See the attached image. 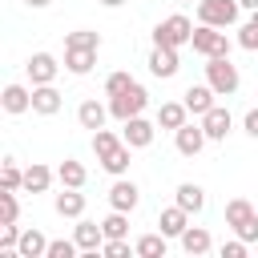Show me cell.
Returning a JSON list of instances; mask_svg holds the SVG:
<instances>
[{
  "mask_svg": "<svg viewBox=\"0 0 258 258\" xmlns=\"http://www.w3.org/2000/svg\"><path fill=\"white\" fill-rule=\"evenodd\" d=\"M113 113H109V105H101V101H81V109H77V121H81V129H105V121H109Z\"/></svg>",
  "mask_w": 258,
  "mask_h": 258,
  "instance_id": "obj_19",
  "label": "cell"
},
{
  "mask_svg": "<svg viewBox=\"0 0 258 258\" xmlns=\"http://www.w3.org/2000/svg\"><path fill=\"white\" fill-rule=\"evenodd\" d=\"M246 246H250V242H242V238L234 234L230 242H222V258H246Z\"/></svg>",
  "mask_w": 258,
  "mask_h": 258,
  "instance_id": "obj_39",
  "label": "cell"
},
{
  "mask_svg": "<svg viewBox=\"0 0 258 258\" xmlns=\"http://www.w3.org/2000/svg\"><path fill=\"white\" fill-rule=\"evenodd\" d=\"M185 117H189L185 101H165V105L157 109V129H169V133H177V129L185 125Z\"/></svg>",
  "mask_w": 258,
  "mask_h": 258,
  "instance_id": "obj_22",
  "label": "cell"
},
{
  "mask_svg": "<svg viewBox=\"0 0 258 258\" xmlns=\"http://www.w3.org/2000/svg\"><path fill=\"white\" fill-rule=\"evenodd\" d=\"M24 4H28V8H48L52 0H24Z\"/></svg>",
  "mask_w": 258,
  "mask_h": 258,
  "instance_id": "obj_42",
  "label": "cell"
},
{
  "mask_svg": "<svg viewBox=\"0 0 258 258\" xmlns=\"http://www.w3.org/2000/svg\"><path fill=\"white\" fill-rule=\"evenodd\" d=\"M0 105H4V113L20 117V113H28V109H32V89H24V85H4Z\"/></svg>",
  "mask_w": 258,
  "mask_h": 258,
  "instance_id": "obj_16",
  "label": "cell"
},
{
  "mask_svg": "<svg viewBox=\"0 0 258 258\" xmlns=\"http://www.w3.org/2000/svg\"><path fill=\"white\" fill-rule=\"evenodd\" d=\"M133 250H137V258H165V234H141L137 242H133Z\"/></svg>",
  "mask_w": 258,
  "mask_h": 258,
  "instance_id": "obj_28",
  "label": "cell"
},
{
  "mask_svg": "<svg viewBox=\"0 0 258 258\" xmlns=\"http://www.w3.org/2000/svg\"><path fill=\"white\" fill-rule=\"evenodd\" d=\"M64 44H73V48H101V32H93V28H77V32L64 36Z\"/></svg>",
  "mask_w": 258,
  "mask_h": 258,
  "instance_id": "obj_32",
  "label": "cell"
},
{
  "mask_svg": "<svg viewBox=\"0 0 258 258\" xmlns=\"http://www.w3.org/2000/svg\"><path fill=\"white\" fill-rule=\"evenodd\" d=\"M121 141H125V137H117L113 129H93V153H97V161H101L105 153H113Z\"/></svg>",
  "mask_w": 258,
  "mask_h": 258,
  "instance_id": "obj_29",
  "label": "cell"
},
{
  "mask_svg": "<svg viewBox=\"0 0 258 258\" xmlns=\"http://www.w3.org/2000/svg\"><path fill=\"white\" fill-rule=\"evenodd\" d=\"M177 4H194V0H177Z\"/></svg>",
  "mask_w": 258,
  "mask_h": 258,
  "instance_id": "obj_44",
  "label": "cell"
},
{
  "mask_svg": "<svg viewBox=\"0 0 258 258\" xmlns=\"http://www.w3.org/2000/svg\"><path fill=\"white\" fill-rule=\"evenodd\" d=\"M121 137H125V145H133V149H149V145H153V137H157V121H145V117L137 113V117H129V121H125Z\"/></svg>",
  "mask_w": 258,
  "mask_h": 258,
  "instance_id": "obj_7",
  "label": "cell"
},
{
  "mask_svg": "<svg viewBox=\"0 0 258 258\" xmlns=\"http://www.w3.org/2000/svg\"><path fill=\"white\" fill-rule=\"evenodd\" d=\"M242 129H246V133H250V137L258 141V109H250V113L242 117Z\"/></svg>",
  "mask_w": 258,
  "mask_h": 258,
  "instance_id": "obj_40",
  "label": "cell"
},
{
  "mask_svg": "<svg viewBox=\"0 0 258 258\" xmlns=\"http://www.w3.org/2000/svg\"><path fill=\"white\" fill-rule=\"evenodd\" d=\"M101 4H105V8H121L125 0H101Z\"/></svg>",
  "mask_w": 258,
  "mask_h": 258,
  "instance_id": "obj_43",
  "label": "cell"
},
{
  "mask_svg": "<svg viewBox=\"0 0 258 258\" xmlns=\"http://www.w3.org/2000/svg\"><path fill=\"white\" fill-rule=\"evenodd\" d=\"M238 44H242L246 52H258V24H250V20H246V24L238 28Z\"/></svg>",
  "mask_w": 258,
  "mask_h": 258,
  "instance_id": "obj_38",
  "label": "cell"
},
{
  "mask_svg": "<svg viewBox=\"0 0 258 258\" xmlns=\"http://www.w3.org/2000/svg\"><path fill=\"white\" fill-rule=\"evenodd\" d=\"M77 238H56V242H48V254L44 258H77Z\"/></svg>",
  "mask_w": 258,
  "mask_h": 258,
  "instance_id": "obj_35",
  "label": "cell"
},
{
  "mask_svg": "<svg viewBox=\"0 0 258 258\" xmlns=\"http://www.w3.org/2000/svg\"><path fill=\"white\" fill-rule=\"evenodd\" d=\"M56 181L69 185V189H81V185L89 181V173H85V165H81L77 157H64V161L56 165Z\"/></svg>",
  "mask_w": 258,
  "mask_h": 258,
  "instance_id": "obj_25",
  "label": "cell"
},
{
  "mask_svg": "<svg viewBox=\"0 0 258 258\" xmlns=\"http://www.w3.org/2000/svg\"><path fill=\"white\" fill-rule=\"evenodd\" d=\"M137 202H141V189H137L129 177H117V181L109 185V206H113V210L133 214V210H137Z\"/></svg>",
  "mask_w": 258,
  "mask_h": 258,
  "instance_id": "obj_13",
  "label": "cell"
},
{
  "mask_svg": "<svg viewBox=\"0 0 258 258\" xmlns=\"http://www.w3.org/2000/svg\"><path fill=\"white\" fill-rule=\"evenodd\" d=\"M189 40H194V24H189V16H181V12H173V16H165V20L153 24V44L181 48V44H189Z\"/></svg>",
  "mask_w": 258,
  "mask_h": 258,
  "instance_id": "obj_3",
  "label": "cell"
},
{
  "mask_svg": "<svg viewBox=\"0 0 258 258\" xmlns=\"http://www.w3.org/2000/svg\"><path fill=\"white\" fill-rule=\"evenodd\" d=\"M238 16H242L238 0H198V24L230 28V24H238Z\"/></svg>",
  "mask_w": 258,
  "mask_h": 258,
  "instance_id": "obj_4",
  "label": "cell"
},
{
  "mask_svg": "<svg viewBox=\"0 0 258 258\" xmlns=\"http://www.w3.org/2000/svg\"><path fill=\"white\" fill-rule=\"evenodd\" d=\"M16 250H20V258H44V254H48V238H44L36 226H32V230H20V246H16Z\"/></svg>",
  "mask_w": 258,
  "mask_h": 258,
  "instance_id": "obj_26",
  "label": "cell"
},
{
  "mask_svg": "<svg viewBox=\"0 0 258 258\" xmlns=\"http://www.w3.org/2000/svg\"><path fill=\"white\" fill-rule=\"evenodd\" d=\"M0 185H4V189H24V169H20L12 157H8L4 169H0Z\"/></svg>",
  "mask_w": 258,
  "mask_h": 258,
  "instance_id": "obj_33",
  "label": "cell"
},
{
  "mask_svg": "<svg viewBox=\"0 0 258 258\" xmlns=\"http://www.w3.org/2000/svg\"><path fill=\"white\" fill-rule=\"evenodd\" d=\"M73 238H77L81 254H97V250L105 246V230H101V222H89V218H77Z\"/></svg>",
  "mask_w": 258,
  "mask_h": 258,
  "instance_id": "obj_11",
  "label": "cell"
},
{
  "mask_svg": "<svg viewBox=\"0 0 258 258\" xmlns=\"http://www.w3.org/2000/svg\"><path fill=\"white\" fill-rule=\"evenodd\" d=\"M226 226L242 238V242H258V210L246 198H230L226 202Z\"/></svg>",
  "mask_w": 258,
  "mask_h": 258,
  "instance_id": "obj_1",
  "label": "cell"
},
{
  "mask_svg": "<svg viewBox=\"0 0 258 258\" xmlns=\"http://www.w3.org/2000/svg\"><path fill=\"white\" fill-rule=\"evenodd\" d=\"M202 129H206V137H210V141H226V137H230V129H234V117H230V109L214 105L210 113H202Z\"/></svg>",
  "mask_w": 258,
  "mask_h": 258,
  "instance_id": "obj_12",
  "label": "cell"
},
{
  "mask_svg": "<svg viewBox=\"0 0 258 258\" xmlns=\"http://www.w3.org/2000/svg\"><path fill=\"white\" fill-rule=\"evenodd\" d=\"M206 141H210V137H206V129H202V125H189V121L173 133V145H177V153H181V157H198V153L206 149Z\"/></svg>",
  "mask_w": 258,
  "mask_h": 258,
  "instance_id": "obj_10",
  "label": "cell"
},
{
  "mask_svg": "<svg viewBox=\"0 0 258 258\" xmlns=\"http://www.w3.org/2000/svg\"><path fill=\"white\" fill-rule=\"evenodd\" d=\"M24 69H28V81H32V85H52L56 73H60V64H56L52 52H32Z\"/></svg>",
  "mask_w": 258,
  "mask_h": 258,
  "instance_id": "obj_9",
  "label": "cell"
},
{
  "mask_svg": "<svg viewBox=\"0 0 258 258\" xmlns=\"http://www.w3.org/2000/svg\"><path fill=\"white\" fill-rule=\"evenodd\" d=\"M52 177H56V173H52L48 165H40V161H32V165L24 169V189H28V194H44V189L52 185Z\"/></svg>",
  "mask_w": 258,
  "mask_h": 258,
  "instance_id": "obj_27",
  "label": "cell"
},
{
  "mask_svg": "<svg viewBox=\"0 0 258 258\" xmlns=\"http://www.w3.org/2000/svg\"><path fill=\"white\" fill-rule=\"evenodd\" d=\"M145 105H149V93L141 89V85H133V89H125L121 97H109V113L125 125L129 117H137V113H145Z\"/></svg>",
  "mask_w": 258,
  "mask_h": 258,
  "instance_id": "obj_6",
  "label": "cell"
},
{
  "mask_svg": "<svg viewBox=\"0 0 258 258\" xmlns=\"http://www.w3.org/2000/svg\"><path fill=\"white\" fill-rule=\"evenodd\" d=\"M64 105V97L56 93V85H32V113L40 117H56Z\"/></svg>",
  "mask_w": 258,
  "mask_h": 258,
  "instance_id": "obj_14",
  "label": "cell"
},
{
  "mask_svg": "<svg viewBox=\"0 0 258 258\" xmlns=\"http://www.w3.org/2000/svg\"><path fill=\"white\" fill-rule=\"evenodd\" d=\"M214 97H218V93L210 89V81H206V85H189V89L181 93V101H185V109H189V113H198V117L214 109Z\"/></svg>",
  "mask_w": 258,
  "mask_h": 258,
  "instance_id": "obj_18",
  "label": "cell"
},
{
  "mask_svg": "<svg viewBox=\"0 0 258 258\" xmlns=\"http://www.w3.org/2000/svg\"><path fill=\"white\" fill-rule=\"evenodd\" d=\"M238 4H242V12H254L258 8V0H238Z\"/></svg>",
  "mask_w": 258,
  "mask_h": 258,
  "instance_id": "obj_41",
  "label": "cell"
},
{
  "mask_svg": "<svg viewBox=\"0 0 258 258\" xmlns=\"http://www.w3.org/2000/svg\"><path fill=\"white\" fill-rule=\"evenodd\" d=\"M173 198H177V206L189 210V214H202V210H206V189H202L198 181H181V185L173 189Z\"/></svg>",
  "mask_w": 258,
  "mask_h": 258,
  "instance_id": "obj_23",
  "label": "cell"
},
{
  "mask_svg": "<svg viewBox=\"0 0 258 258\" xmlns=\"http://www.w3.org/2000/svg\"><path fill=\"white\" fill-rule=\"evenodd\" d=\"M177 69H181V56H177V48L153 44V52H149V73H153V77H161V81H169V77H177Z\"/></svg>",
  "mask_w": 258,
  "mask_h": 258,
  "instance_id": "obj_8",
  "label": "cell"
},
{
  "mask_svg": "<svg viewBox=\"0 0 258 258\" xmlns=\"http://www.w3.org/2000/svg\"><path fill=\"white\" fill-rule=\"evenodd\" d=\"M206 81L218 97H234L242 77H238V64H230V56H206Z\"/></svg>",
  "mask_w": 258,
  "mask_h": 258,
  "instance_id": "obj_2",
  "label": "cell"
},
{
  "mask_svg": "<svg viewBox=\"0 0 258 258\" xmlns=\"http://www.w3.org/2000/svg\"><path fill=\"white\" fill-rule=\"evenodd\" d=\"M133 85H137V81H133L125 69H117V73H109V77H105V97H121V93H125V89H133Z\"/></svg>",
  "mask_w": 258,
  "mask_h": 258,
  "instance_id": "obj_30",
  "label": "cell"
},
{
  "mask_svg": "<svg viewBox=\"0 0 258 258\" xmlns=\"http://www.w3.org/2000/svg\"><path fill=\"white\" fill-rule=\"evenodd\" d=\"M101 230H105V238H125V234H129V218H125V210H113V214L101 222Z\"/></svg>",
  "mask_w": 258,
  "mask_h": 258,
  "instance_id": "obj_31",
  "label": "cell"
},
{
  "mask_svg": "<svg viewBox=\"0 0 258 258\" xmlns=\"http://www.w3.org/2000/svg\"><path fill=\"white\" fill-rule=\"evenodd\" d=\"M16 214H20L16 189H4V185H0V226H4V222H16Z\"/></svg>",
  "mask_w": 258,
  "mask_h": 258,
  "instance_id": "obj_34",
  "label": "cell"
},
{
  "mask_svg": "<svg viewBox=\"0 0 258 258\" xmlns=\"http://www.w3.org/2000/svg\"><path fill=\"white\" fill-rule=\"evenodd\" d=\"M157 226H161V234H165V238H181V234H185V226H189V210H181V206L173 202L169 210H161Z\"/></svg>",
  "mask_w": 258,
  "mask_h": 258,
  "instance_id": "obj_20",
  "label": "cell"
},
{
  "mask_svg": "<svg viewBox=\"0 0 258 258\" xmlns=\"http://www.w3.org/2000/svg\"><path fill=\"white\" fill-rule=\"evenodd\" d=\"M177 242H181V250H185L189 258H202V254H210V250H214V238H210V230H206V226H185V234H181Z\"/></svg>",
  "mask_w": 258,
  "mask_h": 258,
  "instance_id": "obj_15",
  "label": "cell"
},
{
  "mask_svg": "<svg viewBox=\"0 0 258 258\" xmlns=\"http://www.w3.org/2000/svg\"><path fill=\"white\" fill-rule=\"evenodd\" d=\"M93 64H97V48H73V44H64V69L73 77H85Z\"/></svg>",
  "mask_w": 258,
  "mask_h": 258,
  "instance_id": "obj_21",
  "label": "cell"
},
{
  "mask_svg": "<svg viewBox=\"0 0 258 258\" xmlns=\"http://www.w3.org/2000/svg\"><path fill=\"white\" fill-rule=\"evenodd\" d=\"M101 254L105 258H129V254H137L125 238H105V246H101Z\"/></svg>",
  "mask_w": 258,
  "mask_h": 258,
  "instance_id": "obj_36",
  "label": "cell"
},
{
  "mask_svg": "<svg viewBox=\"0 0 258 258\" xmlns=\"http://www.w3.org/2000/svg\"><path fill=\"white\" fill-rule=\"evenodd\" d=\"M52 210H56L60 218H85V194H81V189L60 185V194L52 198Z\"/></svg>",
  "mask_w": 258,
  "mask_h": 258,
  "instance_id": "obj_17",
  "label": "cell"
},
{
  "mask_svg": "<svg viewBox=\"0 0 258 258\" xmlns=\"http://www.w3.org/2000/svg\"><path fill=\"white\" fill-rule=\"evenodd\" d=\"M129 161H133V145H125V141H121L113 153H105V157H101V169H105V173H113V177H125V173H129Z\"/></svg>",
  "mask_w": 258,
  "mask_h": 258,
  "instance_id": "obj_24",
  "label": "cell"
},
{
  "mask_svg": "<svg viewBox=\"0 0 258 258\" xmlns=\"http://www.w3.org/2000/svg\"><path fill=\"white\" fill-rule=\"evenodd\" d=\"M20 246V226L16 222H4L0 226V250H16Z\"/></svg>",
  "mask_w": 258,
  "mask_h": 258,
  "instance_id": "obj_37",
  "label": "cell"
},
{
  "mask_svg": "<svg viewBox=\"0 0 258 258\" xmlns=\"http://www.w3.org/2000/svg\"><path fill=\"white\" fill-rule=\"evenodd\" d=\"M189 44L202 56H230V36H226V28H214V24H198Z\"/></svg>",
  "mask_w": 258,
  "mask_h": 258,
  "instance_id": "obj_5",
  "label": "cell"
}]
</instances>
